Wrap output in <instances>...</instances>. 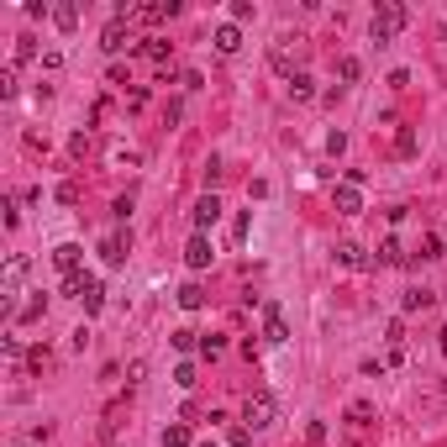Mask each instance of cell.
Listing matches in <instances>:
<instances>
[{
  "instance_id": "1",
  "label": "cell",
  "mask_w": 447,
  "mask_h": 447,
  "mask_svg": "<svg viewBox=\"0 0 447 447\" xmlns=\"http://www.w3.org/2000/svg\"><path fill=\"white\" fill-rule=\"evenodd\" d=\"M63 295H74V300H84V311H100L106 306V284L95 279V274H74V279H63Z\"/></svg>"
},
{
  "instance_id": "2",
  "label": "cell",
  "mask_w": 447,
  "mask_h": 447,
  "mask_svg": "<svg viewBox=\"0 0 447 447\" xmlns=\"http://www.w3.org/2000/svg\"><path fill=\"white\" fill-rule=\"evenodd\" d=\"M274 411H279V405H274L269 389H253V395H247V405H242V426H247V432H263V426L274 421Z\"/></svg>"
},
{
  "instance_id": "3",
  "label": "cell",
  "mask_w": 447,
  "mask_h": 447,
  "mask_svg": "<svg viewBox=\"0 0 447 447\" xmlns=\"http://www.w3.org/2000/svg\"><path fill=\"white\" fill-rule=\"evenodd\" d=\"M405 22H411V11H405L400 0H384V6L374 11V42H389V37L400 32Z\"/></svg>"
},
{
  "instance_id": "4",
  "label": "cell",
  "mask_w": 447,
  "mask_h": 447,
  "mask_svg": "<svg viewBox=\"0 0 447 447\" xmlns=\"http://www.w3.org/2000/svg\"><path fill=\"white\" fill-rule=\"evenodd\" d=\"M174 11H179L174 0H148V6H116V16H132V22H148V26L168 22Z\"/></svg>"
},
{
  "instance_id": "5",
  "label": "cell",
  "mask_w": 447,
  "mask_h": 447,
  "mask_svg": "<svg viewBox=\"0 0 447 447\" xmlns=\"http://www.w3.org/2000/svg\"><path fill=\"white\" fill-rule=\"evenodd\" d=\"M100 47H106V53H121V47H132V16H111L106 32H100Z\"/></svg>"
},
{
  "instance_id": "6",
  "label": "cell",
  "mask_w": 447,
  "mask_h": 447,
  "mask_svg": "<svg viewBox=\"0 0 447 447\" xmlns=\"http://www.w3.org/2000/svg\"><path fill=\"white\" fill-rule=\"evenodd\" d=\"M189 221H195V232H211V226L221 221V201H216V195H201L195 211H189Z\"/></svg>"
},
{
  "instance_id": "7",
  "label": "cell",
  "mask_w": 447,
  "mask_h": 447,
  "mask_svg": "<svg viewBox=\"0 0 447 447\" xmlns=\"http://www.w3.org/2000/svg\"><path fill=\"white\" fill-rule=\"evenodd\" d=\"M53 263H58L63 279H74V274H79V263H84V247H79V242H58V247H53Z\"/></svg>"
},
{
  "instance_id": "8",
  "label": "cell",
  "mask_w": 447,
  "mask_h": 447,
  "mask_svg": "<svg viewBox=\"0 0 447 447\" xmlns=\"http://www.w3.org/2000/svg\"><path fill=\"white\" fill-rule=\"evenodd\" d=\"M211 258H216V253H211V237L195 232V237H189V247H185V263L201 274V269H211Z\"/></svg>"
},
{
  "instance_id": "9",
  "label": "cell",
  "mask_w": 447,
  "mask_h": 447,
  "mask_svg": "<svg viewBox=\"0 0 447 447\" xmlns=\"http://www.w3.org/2000/svg\"><path fill=\"white\" fill-rule=\"evenodd\" d=\"M263 342H290V327H284V311L279 306H263Z\"/></svg>"
},
{
  "instance_id": "10",
  "label": "cell",
  "mask_w": 447,
  "mask_h": 447,
  "mask_svg": "<svg viewBox=\"0 0 447 447\" xmlns=\"http://www.w3.org/2000/svg\"><path fill=\"white\" fill-rule=\"evenodd\" d=\"M331 201H337V216H358V211H363V189H358V185H347V179H342V185H337V195H331Z\"/></svg>"
},
{
  "instance_id": "11",
  "label": "cell",
  "mask_w": 447,
  "mask_h": 447,
  "mask_svg": "<svg viewBox=\"0 0 447 447\" xmlns=\"http://www.w3.org/2000/svg\"><path fill=\"white\" fill-rule=\"evenodd\" d=\"M216 53H237V47H242V32H237V22H226V26H216Z\"/></svg>"
},
{
  "instance_id": "12",
  "label": "cell",
  "mask_w": 447,
  "mask_h": 447,
  "mask_svg": "<svg viewBox=\"0 0 447 447\" xmlns=\"http://www.w3.org/2000/svg\"><path fill=\"white\" fill-rule=\"evenodd\" d=\"M164 447H195V432H189L185 421H168L164 426Z\"/></svg>"
},
{
  "instance_id": "13",
  "label": "cell",
  "mask_w": 447,
  "mask_h": 447,
  "mask_svg": "<svg viewBox=\"0 0 447 447\" xmlns=\"http://www.w3.org/2000/svg\"><path fill=\"white\" fill-rule=\"evenodd\" d=\"M53 26H58V32H74V26H79V6H74V0L53 6Z\"/></svg>"
},
{
  "instance_id": "14",
  "label": "cell",
  "mask_w": 447,
  "mask_h": 447,
  "mask_svg": "<svg viewBox=\"0 0 447 447\" xmlns=\"http://www.w3.org/2000/svg\"><path fill=\"white\" fill-rule=\"evenodd\" d=\"M337 263H342V269H368V253H363V247H353V242H342L337 247Z\"/></svg>"
},
{
  "instance_id": "15",
  "label": "cell",
  "mask_w": 447,
  "mask_h": 447,
  "mask_svg": "<svg viewBox=\"0 0 447 447\" xmlns=\"http://www.w3.org/2000/svg\"><path fill=\"white\" fill-rule=\"evenodd\" d=\"M290 100H316V79L311 74H290Z\"/></svg>"
},
{
  "instance_id": "16",
  "label": "cell",
  "mask_w": 447,
  "mask_h": 447,
  "mask_svg": "<svg viewBox=\"0 0 447 447\" xmlns=\"http://www.w3.org/2000/svg\"><path fill=\"white\" fill-rule=\"evenodd\" d=\"M179 306H185V311H201V306H205V290H201L195 279H189V284H179Z\"/></svg>"
},
{
  "instance_id": "17",
  "label": "cell",
  "mask_w": 447,
  "mask_h": 447,
  "mask_svg": "<svg viewBox=\"0 0 447 447\" xmlns=\"http://www.w3.org/2000/svg\"><path fill=\"white\" fill-rule=\"evenodd\" d=\"M142 53H148L153 63H168V53H174V47H168L164 37H142Z\"/></svg>"
},
{
  "instance_id": "18",
  "label": "cell",
  "mask_w": 447,
  "mask_h": 447,
  "mask_svg": "<svg viewBox=\"0 0 447 447\" xmlns=\"http://www.w3.org/2000/svg\"><path fill=\"white\" fill-rule=\"evenodd\" d=\"M100 258H106L111 269H116V263L127 258V237H106V247H100Z\"/></svg>"
},
{
  "instance_id": "19",
  "label": "cell",
  "mask_w": 447,
  "mask_h": 447,
  "mask_svg": "<svg viewBox=\"0 0 447 447\" xmlns=\"http://www.w3.org/2000/svg\"><path fill=\"white\" fill-rule=\"evenodd\" d=\"M347 426H358V432H363V426H374V405H347Z\"/></svg>"
},
{
  "instance_id": "20",
  "label": "cell",
  "mask_w": 447,
  "mask_h": 447,
  "mask_svg": "<svg viewBox=\"0 0 447 447\" xmlns=\"http://www.w3.org/2000/svg\"><path fill=\"white\" fill-rule=\"evenodd\" d=\"M416 148H421V142H416V127H400V132H395V153H400V158H411Z\"/></svg>"
},
{
  "instance_id": "21",
  "label": "cell",
  "mask_w": 447,
  "mask_h": 447,
  "mask_svg": "<svg viewBox=\"0 0 447 447\" xmlns=\"http://www.w3.org/2000/svg\"><path fill=\"white\" fill-rule=\"evenodd\" d=\"M432 300H437V295H432V290H405V300H400V311H426V306H432Z\"/></svg>"
},
{
  "instance_id": "22",
  "label": "cell",
  "mask_w": 447,
  "mask_h": 447,
  "mask_svg": "<svg viewBox=\"0 0 447 447\" xmlns=\"http://www.w3.org/2000/svg\"><path fill=\"white\" fill-rule=\"evenodd\" d=\"M168 342H174L179 353H189V347H201V331H189V327H179V331H174V337H168Z\"/></svg>"
},
{
  "instance_id": "23",
  "label": "cell",
  "mask_w": 447,
  "mask_h": 447,
  "mask_svg": "<svg viewBox=\"0 0 447 447\" xmlns=\"http://www.w3.org/2000/svg\"><path fill=\"white\" fill-rule=\"evenodd\" d=\"M337 74H342V79H347V84H358V74H363V63H358L353 53H347V58H337Z\"/></svg>"
},
{
  "instance_id": "24",
  "label": "cell",
  "mask_w": 447,
  "mask_h": 447,
  "mask_svg": "<svg viewBox=\"0 0 447 447\" xmlns=\"http://www.w3.org/2000/svg\"><path fill=\"white\" fill-rule=\"evenodd\" d=\"M22 279H26V258H11L6 263V290H16Z\"/></svg>"
},
{
  "instance_id": "25",
  "label": "cell",
  "mask_w": 447,
  "mask_h": 447,
  "mask_svg": "<svg viewBox=\"0 0 447 447\" xmlns=\"http://www.w3.org/2000/svg\"><path fill=\"white\" fill-rule=\"evenodd\" d=\"M379 263H405V253H400V242H395V237L379 247Z\"/></svg>"
},
{
  "instance_id": "26",
  "label": "cell",
  "mask_w": 447,
  "mask_h": 447,
  "mask_svg": "<svg viewBox=\"0 0 447 447\" xmlns=\"http://www.w3.org/2000/svg\"><path fill=\"white\" fill-rule=\"evenodd\" d=\"M174 384H179V389H195V363H179V368H174Z\"/></svg>"
},
{
  "instance_id": "27",
  "label": "cell",
  "mask_w": 447,
  "mask_h": 447,
  "mask_svg": "<svg viewBox=\"0 0 447 447\" xmlns=\"http://www.w3.org/2000/svg\"><path fill=\"white\" fill-rule=\"evenodd\" d=\"M58 201L63 205H79V185H74V179H63V185H58Z\"/></svg>"
},
{
  "instance_id": "28",
  "label": "cell",
  "mask_w": 447,
  "mask_h": 447,
  "mask_svg": "<svg viewBox=\"0 0 447 447\" xmlns=\"http://www.w3.org/2000/svg\"><path fill=\"white\" fill-rule=\"evenodd\" d=\"M226 442H232V447H253V432H247V426H232V432H226Z\"/></svg>"
},
{
  "instance_id": "29",
  "label": "cell",
  "mask_w": 447,
  "mask_h": 447,
  "mask_svg": "<svg viewBox=\"0 0 447 447\" xmlns=\"http://www.w3.org/2000/svg\"><path fill=\"white\" fill-rule=\"evenodd\" d=\"M32 53H37V42H32V37H16V63H26Z\"/></svg>"
},
{
  "instance_id": "30",
  "label": "cell",
  "mask_w": 447,
  "mask_h": 447,
  "mask_svg": "<svg viewBox=\"0 0 447 447\" xmlns=\"http://www.w3.org/2000/svg\"><path fill=\"white\" fill-rule=\"evenodd\" d=\"M0 95H6V100L16 95V69H0Z\"/></svg>"
},
{
  "instance_id": "31",
  "label": "cell",
  "mask_w": 447,
  "mask_h": 447,
  "mask_svg": "<svg viewBox=\"0 0 447 447\" xmlns=\"http://www.w3.org/2000/svg\"><path fill=\"white\" fill-rule=\"evenodd\" d=\"M69 153H74V158L90 153V137H84V132H74V137H69Z\"/></svg>"
},
{
  "instance_id": "32",
  "label": "cell",
  "mask_w": 447,
  "mask_h": 447,
  "mask_svg": "<svg viewBox=\"0 0 447 447\" xmlns=\"http://www.w3.org/2000/svg\"><path fill=\"white\" fill-rule=\"evenodd\" d=\"M221 347H226L221 337H201V353H205V358H221Z\"/></svg>"
},
{
  "instance_id": "33",
  "label": "cell",
  "mask_w": 447,
  "mask_h": 447,
  "mask_svg": "<svg viewBox=\"0 0 447 447\" xmlns=\"http://www.w3.org/2000/svg\"><path fill=\"white\" fill-rule=\"evenodd\" d=\"M306 442H311V447H321V442H327V426L311 421V426H306Z\"/></svg>"
},
{
  "instance_id": "34",
  "label": "cell",
  "mask_w": 447,
  "mask_h": 447,
  "mask_svg": "<svg viewBox=\"0 0 447 447\" xmlns=\"http://www.w3.org/2000/svg\"><path fill=\"white\" fill-rule=\"evenodd\" d=\"M111 158H116V164H121V168H137V164H142V158H137V153H132V148H116V153H111Z\"/></svg>"
},
{
  "instance_id": "35",
  "label": "cell",
  "mask_w": 447,
  "mask_h": 447,
  "mask_svg": "<svg viewBox=\"0 0 447 447\" xmlns=\"http://www.w3.org/2000/svg\"><path fill=\"white\" fill-rule=\"evenodd\" d=\"M232 22H253V0H237V6H232Z\"/></svg>"
},
{
  "instance_id": "36",
  "label": "cell",
  "mask_w": 447,
  "mask_h": 447,
  "mask_svg": "<svg viewBox=\"0 0 447 447\" xmlns=\"http://www.w3.org/2000/svg\"><path fill=\"white\" fill-rule=\"evenodd\" d=\"M0 211H6V226H22V211H16V201H0Z\"/></svg>"
},
{
  "instance_id": "37",
  "label": "cell",
  "mask_w": 447,
  "mask_h": 447,
  "mask_svg": "<svg viewBox=\"0 0 447 447\" xmlns=\"http://www.w3.org/2000/svg\"><path fill=\"white\" fill-rule=\"evenodd\" d=\"M42 311H47V300H32V306H26V311H22V316H16V321H37V316H42Z\"/></svg>"
},
{
  "instance_id": "38",
  "label": "cell",
  "mask_w": 447,
  "mask_h": 447,
  "mask_svg": "<svg viewBox=\"0 0 447 447\" xmlns=\"http://www.w3.org/2000/svg\"><path fill=\"white\" fill-rule=\"evenodd\" d=\"M442 353H447V327H442Z\"/></svg>"
},
{
  "instance_id": "39",
  "label": "cell",
  "mask_w": 447,
  "mask_h": 447,
  "mask_svg": "<svg viewBox=\"0 0 447 447\" xmlns=\"http://www.w3.org/2000/svg\"><path fill=\"white\" fill-rule=\"evenodd\" d=\"M195 447H221V442H195Z\"/></svg>"
}]
</instances>
